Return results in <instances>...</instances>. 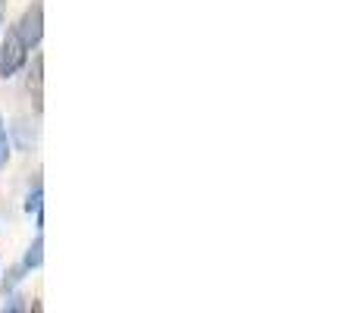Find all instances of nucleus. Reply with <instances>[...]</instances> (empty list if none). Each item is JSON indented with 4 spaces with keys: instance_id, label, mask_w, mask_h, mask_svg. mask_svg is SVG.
<instances>
[{
    "instance_id": "1",
    "label": "nucleus",
    "mask_w": 357,
    "mask_h": 313,
    "mask_svg": "<svg viewBox=\"0 0 357 313\" xmlns=\"http://www.w3.org/2000/svg\"><path fill=\"white\" fill-rule=\"evenodd\" d=\"M31 50L22 44V38L16 35V29L13 25H6V31H0V79H13V75H19L25 69V63H29Z\"/></svg>"
},
{
    "instance_id": "6",
    "label": "nucleus",
    "mask_w": 357,
    "mask_h": 313,
    "mask_svg": "<svg viewBox=\"0 0 357 313\" xmlns=\"http://www.w3.org/2000/svg\"><path fill=\"white\" fill-rule=\"evenodd\" d=\"M19 264L25 266V270H41L44 266V235L38 232L35 238H31V245L25 247V254H22V260H19Z\"/></svg>"
},
{
    "instance_id": "10",
    "label": "nucleus",
    "mask_w": 357,
    "mask_h": 313,
    "mask_svg": "<svg viewBox=\"0 0 357 313\" xmlns=\"http://www.w3.org/2000/svg\"><path fill=\"white\" fill-rule=\"evenodd\" d=\"M3 19H6V0H0V31H3Z\"/></svg>"
},
{
    "instance_id": "2",
    "label": "nucleus",
    "mask_w": 357,
    "mask_h": 313,
    "mask_svg": "<svg viewBox=\"0 0 357 313\" xmlns=\"http://www.w3.org/2000/svg\"><path fill=\"white\" fill-rule=\"evenodd\" d=\"M13 29H16V35L22 38V44L29 50L41 47V41H44V6H41V0H31V3L22 10V16L13 22Z\"/></svg>"
},
{
    "instance_id": "3",
    "label": "nucleus",
    "mask_w": 357,
    "mask_h": 313,
    "mask_svg": "<svg viewBox=\"0 0 357 313\" xmlns=\"http://www.w3.org/2000/svg\"><path fill=\"white\" fill-rule=\"evenodd\" d=\"M6 135H10V148L31 154L38 148V123L31 116H16L6 125Z\"/></svg>"
},
{
    "instance_id": "8",
    "label": "nucleus",
    "mask_w": 357,
    "mask_h": 313,
    "mask_svg": "<svg viewBox=\"0 0 357 313\" xmlns=\"http://www.w3.org/2000/svg\"><path fill=\"white\" fill-rule=\"evenodd\" d=\"M31 307V298H25L22 291H10V295L3 298V304H0V310L3 313H22V310H29Z\"/></svg>"
},
{
    "instance_id": "4",
    "label": "nucleus",
    "mask_w": 357,
    "mask_h": 313,
    "mask_svg": "<svg viewBox=\"0 0 357 313\" xmlns=\"http://www.w3.org/2000/svg\"><path fill=\"white\" fill-rule=\"evenodd\" d=\"M41 85H44V56L35 54L31 63H25V88H29L31 100H35V113L41 116Z\"/></svg>"
},
{
    "instance_id": "9",
    "label": "nucleus",
    "mask_w": 357,
    "mask_h": 313,
    "mask_svg": "<svg viewBox=\"0 0 357 313\" xmlns=\"http://www.w3.org/2000/svg\"><path fill=\"white\" fill-rule=\"evenodd\" d=\"M10 154H13L10 135H6V123H3V116H0V169H6V163H10Z\"/></svg>"
},
{
    "instance_id": "5",
    "label": "nucleus",
    "mask_w": 357,
    "mask_h": 313,
    "mask_svg": "<svg viewBox=\"0 0 357 313\" xmlns=\"http://www.w3.org/2000/svg\"><path fill=\"white\" fill-rule=\"evenodd\" d=\"M22 207H25V213L35 216V229H38V232H44V182H41V176H35V182H31V188H29V194H25Z\"/></svg>"
},
{
    "instance_id": "7",
    "label": "nucleus",
    "mask_w": 357,
    "mask_h": 313,
    "mask_svg": "<svg viewBox=\"0 0 357 313\" xmlns=\"http://www.w3.org/2000/svg\"><path fill=\"white\" fill-rule=\"evenodd\" d=\"M29 276V270H25L22 264H13L6 266V273H0V298H6L10 291H16L19 285H22V279Z\"/></svg>"
}]
</instances>
